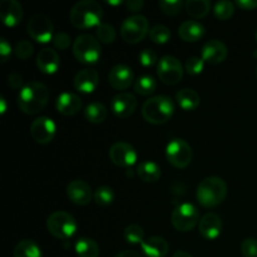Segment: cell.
I'll return each instance as SVG.
<instances>
[{
	"instance_id": "obj_1",
	"label": "cell",
	"mask_w": 257,
	"mask_h": 257,
	"mask_svg": "<svg viewBox=\"0 0 257 257\" xmlns=\"http://www.w3.org/2000/svg\"><path fill=\"white\" fill-rule=\"evenodd\" d=\"M49 89L40 82L25 84L18 94V107L25 114L34 115L42 112L49 102Z\"/></svg>"
},
{
	"instance_id": "obj_2",
	"label": "cell",
	"mask_w": 257,
	"mask_h": 257,
	"mask_svg": "<svg viewBox=\"0 0 257 257\" xmlns=\"http://www.w3.org/2000/svg\"><path fill=\"white\" fill-rule=\"evenodd\" d=\"M103 8L95 0H83L77 3L69 13V19L73 27L85 30L89 28H97L102 24Z\"/></svg>"
},
{
	"instance_id": "obj_3",
	"label": "cell",
	"mask_w": 257,
	"mask_h": 257,
	"mask_svg": "<svg viewBox=\"0 0 257 257\" xmlns=\"http://www.w3.org/2000/svg\"><path fill=\"white\" fill-rule=\"evenodd\" d=\"M227 196V185L217 176H211L201 181L196 191L198 203L206 208H213L221 205Z\"/></svg>"
},
{
	"instance_id": "obj_4",
	"label": "cell",
	"mask_w": 257,
	"mask_h": 257,
	"mask_svg": "<svg viewBox=\"0 0 257 257\" xmlns=\"http://www.w3.org/2000/svg\"><path fill=\"white\" fill-rule=\"evenodd\" d=\"M175 103L167 95H156L146 100L142 105V117L151 124H163L172 118Z\"/></svg>"
},
{
	"instance_id": "obj_5",
	"label": "cell",
	"mask_w": 257,
	"mask_h": 257,
	"mask_svg": "<svg viewBox=\"0 0 257 257\" xmlns=\"http://www.w3.org/2000/svg\"><path fill=\"white\" fill-rule=\"evenodd\" d=\"M73 54L83 64H95L102 55L100 42L90 34H82L73 42Z\"/></svg>"
},
{
	"instance_id": "obj_6",
	"label": "cell",
	"mask_w": 257,
	"mask_h": 257,
	"mask_svg": "<svg viewBox=\"0 0 257 257\" xmlns=\"http://www.w3.org/2000/svg\"><path fill=\"white\" fill-rule=\"evenodd\" d=\"M47 228L52 236L59 240H69L77 232V221L65 211H55L48 217Z\"/></svg>"
},
{
	"instance_id": "obj_7",
	"label": "cell",
	"mask_w": 257,
	"mask_h": 257,
	"mask_svg": "<svg viewBox=\"0 0 257 257\" xmlns=\"http://www.w3.org/2000/svg\"><path fill=\"white\" fill-rule=\"evenodd\" d=\"M150 23L143 15H131L120 25V37L128 44H138L150 34Z\"/></svg>"
},
{
	"instance_id": "obj_8",
	"label": "cell",
	"mask_w": 257,
	"mask_h": 257,
	"mask_svg": "<svg viewBox=\"0 0 257 257\" xmlns=\"http://www.w3.org/2000/svg\"><path fill=\"white\" fill-rule=\"evenodd\" d=\"M171 222L173 227L180 232H188L200 222V213L192 203H181L173 210L171 215Z\"/></svg>"
},
{
	"instance_id": "obj_9",
	"label": "cell",
	"mask_w": 257,
	"mask_h": 257,
	"mask_svg": "<svg viewBox=\"0 0 257 257\" xmlns=\"http://www.w3.org/2000/svg\"><path fill=\"white\" fill-rule=\"evenodd\" d=\"M27 32L38 43H49L54 38V25L50 18L44 14H34L27 24Z\"/></svg>"
},
{
	"instance_id": "obj_10",
	"label": "cell",
	"mask_w": 257,
	"mask_h": 257,
	"mask_svg": "<svg viewBox=\"0 0 257 257\" xmlns=\"http://www.w3.org/2000/svg\"><path fill=\"white\" fill-rule=\"evenodd\" d=\"M183 65L180 60L172 55H165L157 64V75L161 82L166 85H176L183 78Z\"/></svg>"
},
{
	"instance_id": "obj_11",
	"label": "cell",
	"mask_w": 257,
	"mask_h": 257,
	"mask_svg": "<svg viewBox=\"0 0 257 257\" xmlns=\"http://www.w3.org/2000/svg\"><path fill=\"white\" fill-rule=\"evenodd\" d=\"M192 148L185 140L176 138L167 145L166 157L171 166L176 168H186L192 161Z\"/></svg>"
},
{
	"instance_id": "obj_12",
	"label": "cell",
	"mask_w": 257,
	"mask_h": 257,
	"mask_svg": "<svg viewBox=\"0 0 257 257\" xmlns=\"http://www.w3.org/2000/svg\"><path fill=\"white\" fill-rule=\"evenodd\" d=\"M57 133V125L52 118L38 117L30 124V136L39 145L52 142Z\"/></svg>"
},
{
	"instance_id": "obj_13",
	"label": "cell",
	"mask_w": 257,
	"mask_h": 257,
	"mask_svg": "<svg viewBox=\"0 0 257 257\" xmlns=\"http://www.w3.org/2000/svg\"><path fill=\"white\" fill-rule=\"evenodd\" d=\"M109 158L118 167H131L137 162V152L127 142H115L109 148Z\"/></svg>"
},
{
	"instance_id": "obj_14",
	"label": "cell",
	"mask_w": 257,
	"mask_h": 257,
	"mask_svg": "<svg viewBox=\"0 0 257 257\" xmlns=\"http://www.w3.org/2000/svg\"><path fill=\"white\" fill-rule=\"evenodd\" d=\"M67 196L74 205L87 206L94 197V192L85 181L74 180L67 186Z\"/></svg>"
},
{
	"instance_id": "obj_15",
	"label": "cell",
	"mask_w": 257,
	"mask_h": 257,
	"mask_svg": "<svg viewBox=\"0 0 257 257\" xmlns=\"http://www.w3.org/2000/svg\"><path fill=\"white\" fill-rule=\"evenodd\" d=\"M113 114L118 118H127L135 113L137 108V98L128 92H120L112 98L110 102Z\"/></svg>"
},
{
	"instance_id": "obj_16",
	"label": "cell",
	"mask_w": 257,
	"mask_h": 257,
	"mask_svg": "<svg viewBox=\"0 0 257 257\" xmlns=\"http://www.w3.org/2000/svg\"><path fill=\"white\" fill-rule=\"evenodd\" d=\"M135 80V74L130 67L124 64H117L109 70L108 82L115 90H124L131 87Z\"/></svg>"
},
{
	"instance_id": "obj_17",
	"label": "cell",
	"mask_w": 257,
	"mask_h": 257,
	"mask_svg": "<svg viewBox=\"0 0 257 257\" xmlns=\"http://www.w3.org/2000/svg\"><path fill=\"white\" fill-rule=\"evenodd\" d=\"M228 50L225 43L217 39H212L205 43V45L202 47L201 58L203 59V62L208 63V64H220V63L225 62Z\"/></svg>"
},
{
	"instance_id": "obj_18",
	"label": "cell",
	"mask_w": 257,
	"mask_h": 257,
	"mask_svg": "<svg viewBox=\"0 0 257 257\" xmlns=\"http://www.w3.org/2000/svg\"><path fill=\"white\" fill-rule=\"evenodd\" d=\"M73 84L78 92L90 94L97 89L98 84H99V74L95 69L84 68L75 74Z\"/></svg>"
},
{
	"instance_id": "obj_19",
	"label": "cell",
	"mask_w": 257,
	"mask_h": 257,
	"mask_svg": "<svg viewBox=\"0 0 257 257\" xmlns=\"http://www.w3.org/2000/svg\"><path fill=\"white\" fill-rule=\"evenodd\" d=\"M198 231L206 240H216L222 232V221L220 216L213 212H207L198 222Z\"/></svg>"
},
{
	"instance_id": "obj_20",
	"label": "cell",
	"mask_w": 257,
	"mask_h": 257,
	"mask_svg": "<svg viewBox=\"0 0 257 257\" xmlns=\"http://www.w3.org/2000/svg\"><path fill=\"white\" fill-rule=\"evenodd\" d=\"M23 8L17 0H3L0 3V19L7 27H17L23 20Z\"/></svg>"
},
{
	"instance_id": "obj_21",
	"label": "cell",
	"mask_w": 257,
	"mask_h": 257,
	"mask_svg": "<svg viewBox=\"0 0 257 257\" xmlns=\"http://www.w3.org/2000/svg\"><path fill=\"white\" fill-rule=\"evenodd\" d=\"M37 67L44 74H54L60 67V57L57 50L44 48L37 55Z\"/></svg>"
},
{
	"instance_id": "obj_22",
	"label": "cell",
	"mask_w": 257,
	"mask_h": 257,
	"mask_svg": "<svg viewBox=\"0 0 257 257\" xmlns=\"http://www.w3.org/2000/svg\"><path fill=\"white\" fill-rule=\"evenodd\" d=\"M82 98L70 92H64L59 94V97L57 98V103H55L58 112L67 117L78 114L82 109Z\"/></svg>"
},
{
	"instance_id": "obj_23",
	"label": "cell",
	"mask_w": 257,
	"mask_h": 257,
	"mask_svg": "<svg viewBox=\"0 0 257 257\" xmlns=\"http://www.w3.org/2000/svg\"><path fill=\"white\" fill-rule=\"evenodd\" d=\"M141 248L147 257H166L170 251V245L163 237L151 236L141 243Z\"/></svg>"
},
{
	"instance_id": "obj_24",
	"label": "cell",
	"mask_w": 257,
	"mask_h": 257,
	"mask_svg": "<svg viewBox=\"0 0 257 257\" xmlns=\"http://www.w3.org/2000/svg\"><path fill=\"white\" fill-rule=\"evenodd\" d=\"M178 35L186 43H196L205 35V27L196 20H186L178 28Z\"/></svg>"
},
{
	"instance_id": "obj_25",
	"label": "cell",
	"mask_w": 257,
	"mask_h": 257,
	"mask_svg": "<svg viewBox=\"0 0 257 257\" xmlns=\"http://www.w3.org/2000/svg\"><path fill=\"white\" fill-rule=\"evenodd\" d=\"M176 100H177L178 105L186 112H192V110L197 109L201 103V98L198 93L196 90L190 89V88L178 90L176 93Z\"/></svg>"
},
{
	"instance_id": "obj_26",
	"label": "cell",
	"mask_w": 257,
	"mask_h": 257,
	"mask_svg": "<svg viewBox=\"0 0 257 257\" xmlns=\"http://www.w3.org/2000/svg\"><path fill=\"white\" fill-rule=\"evenodd\" d=\"M137 175L143 182L153 183L160 180L162 172H161V167L156 162H153V161H143L138 165Z\"/></svg>"
},
{
	"instance_id": "obj_27",
	"label": "cell",
	"mask_w": 257,
	"mask_h": 257,
	"mask_svg": "<svg viewBox=\"0 0 257 257\" xmlns=\"http://www.w3.org/2000/svg\"><path fill=\"white\" fill-rule=\"evenodd\" d=\"M13 255L14 257H43V252L34 241L24 238L15 245Z\"/></svg>"
},
{
	"instance_id": "obj_28",
	"label": "cell",
	"mask_w": 257,
	"mask_h": 257,
	"mask_svg": "<svg viewBox=\"0 0 257 257\" xmlns=\"http://www.w3.org/2000/svg\"><path fill=\"white\" fill-rule=\"evenodd\" d=\"M75 253L78 257H98L99 256V246L93 238L80 237L77 240L74 246Z\"/></svg>"
},
{
	"instance_id": "obj_29",
	"label": "cell",
	"mask_w": 257,
	"mask_h": 257,
	"mask_svg": "<svg viewBox=\"0 0 257 257\" xmlns=\"http://www.w3.org/2000/svg\"><path fill=\"white\" fill-rule=\"evenodd\" d=\"M84 117L88 122L93 123V124H100V123H103L107 119L108 110L105 108V105L102 104V103H90L85 108Z\"/></svg>"
},
{
	"instance_id": "obj_30",
	"label": "cell",
	"mask_w": 257,
	"mask_h": 257,
	"mask_svg": "<svg viewBox=\"0 0 257 257\" xmlns=\"http://www.w3.org/2000/svg\"><path fill=\"white\" fill-rule=\"evenodd\" d=\"M185 8L188 15L195 19H202L210 13L211 3L208 0H187Z\"/></svg>"
},
{
	"instance_id": "obj_31",
	"label": "cell",
	"mask_w": 257,
	"mask_h": 257,
	"mask_svg": "<svg viewBox=\"0 0 257 257\" xmlns=\"http://www.w3.org/2000/svg\"><path fill=\"white\" fill-rule=\"evenodd\" d=\"M133 88H135V92L137 94L147 97V95L153 94L156 92V89H157V80L152 75H142V77L137 78L135 80Z\"/></svg>"
},
{
	"instance_id": "obj_32",
	"label": "cell",
	"mask_w": 257,
	"mask_h": 257,
	"mask_svg": "<svg viewBox=\"0 0 257 257\" xmlns=\"http://www.w3.org/2000/svg\"><path fill=\"white\" fill-rule=\"evenodd\" d=\"M123 237H124L125 242L131 243V245H138V243L141 245L146 240L143 228L140 225H136V223H132V225L127 226L124 228Z\"/></svg>"
},
{
	"instance_id": "obj_33",
	"label": "cell",
	"mask_w": 257,
	"mask_h": 257,
	"mask_svg": "<svg viewBox=\"0 0 257 257\" xmlns=\"http://www.w3.org/2000/svg\"><path fill=\"white\" fill-rule=\"evenodd\" d=\"M95 35H97V39L103 44H112L117 38V32L113 25L102 23L95 28Z\"/></svg>"
},
{
	"instance_id": "obj_34",
	"label": "cell",
	"mask_w": 257,
	"mask_h": 257,
	"mask_svg": "<svg viewBox=\"0 0 257 257\" xmlns=\"http://www.w3.org/2000/svg\"><path fill=\"white\" fill-rule=\"evenodd\" d=\"M148 35H150V39L155 44H166L171 39V37H172V33H171L168 27H166L163 24H158L151 28L150 34Z\"/></svg>"
},
{
	"instance_id": "obj_35",
	"label": "cell",
	"mask_w": 257,
	"mask_h": 257,
	"mask_svg": "<svg viewBox=\"0 0 257 257\" xmlns=\"http://www.w3.org/2000/svg\"><path fill=\"white\" fill-rule=\"evenodd\" d=\"M93 200H94V202L98 206L107 207V206L112 205V202L114 201V192L108 186H100V187H98L94 191V197H93Z\"/></svg>"
},
{
	"instance_id": "obj_36",
	"label": "cell",
	"mask_w": 257,
	"mask_h": 257,
	"mask_svg": "<svg viewBox=\"0 0 257 257\" xmlns=\"http://www.w3.org/2000/svg\"><path fill=\"white\" fill-rule=\"evenodd\" d=\"M235 13V4L227 0H221L213 7V14L218 20H228Z\"/></svg>"
},
{
	"instance_id": "obj_37",
	"label": "cell",
	"mask_w": 257,
	"mask_h": 257,
	"mask_svg": "<svg viewBox=\"0 0 257 257\" xmlns=\"http://www.w3.org/2000/svg\"><path fill=\"white\" fill-rule=\"evenodd\" d=\"M158 7H160L161 12L166 15H177L181 12L183 7V3L181 0H162V2L158 3Z\"/></svg>"
},
{
	"instance_id": "obj_38",
	"label": "cell",
	"mask_w": 257,
	"mask_h": 257,
	"mask_svg": "<svg viewBox=\"0 0 257 257\" xmlns=\"http://www.w3.org/2000/svg\"><path fill=\"white\" fill-rule=\"evenodd\" d=\"M14 53L15 57H17L18 59L27 60L29 59L33 55V53H34V47H33L32 43L28 42V40H20V42H18L17 45H15Z\"/></svg>"
},
{
	"instance_id": "obj_39",
	"label": "cell",
	"mask_w": 257,
	"mask_h": 257,
	"mask_svg": "<svg viewBox=\"0 0 257 257\" xmlns=\"http://www.w3.org/2000/svg\"><path fill=\"white\" fill-rule=\"evenodd\" d=\"M203 68H205V62H203L202 58L191 57L186 60L185 70L187 72V74H190V75L201 74L203 70Z\"/></svg>"
},
{
	"instance_id": "obj_40",
	"label": "cell",
	"mask_w": 257,
	"mask_h": 257,
	"mask_svg": "<svg viewBox=\"0 0 257 257\" xmlns=\"http://www.w3.org/2000/svg\"><path fill=\"white\" fill-rule=\"evenodd\" d=\"M138 60H140V64L143 65L145 68L153 67L156 63L158 64V62H160L157 53L153 49H143L138 55Z\"/></svg>"
},
{
	"instance_id": "obj_41",
	"label": "cell",
	"mask_w": 257,
	"mask_h": 257,
	"mask_svg": "<svg viewBox=\"0 0 257 257\" xmlns=\"http://www.w3.org/2000/svg\"><path fill=\"white\" fill-rule=\"evenodd\" d=\"M241 253L243 257H257V238H245L241 243Z\"/></svg>"
},
{
	"instance_id": "obj_42",
	"label": "cell",
	"mask_w": 257,
	"mask_h": 257,
	"mask_svg": "<svg viewBox=\"0 0 257 257\" xmlns=\"http://www.w3.org/2000/svg\"><path fill=\"white\" fill-rule=\"evenodd\" d=\"M70 43H72V39H70L69 35L64 32H59L54 35L53 38V44L57 49L59 50H67L68 48L70 47Z\"/></svg>"
},
{
	"instance_id": "obj_43",
	"label": "cell",
	"mask_w": 257,
	"mask_h": 257,
	"mask_svg": "<svg viewBox=\"0 0 257 257\" xmlns=\"http://www.w3.org/2000/svg\"><path fill=\"white\" fill-rule=\"evenodd\" d=\"M8 85L12 89H22L23 85V77L18 72H13L8 75Z\"/></svg>"
},
{
	"instance_id": "obj_44",
	"label": "cell",
	"mask_w": 257,
	"mask_h": 257,
	"mask_svg": "<svg viewBox=\"0 0 257 257\" xmlns=\"http://www.w3.org/2000/svg\"><path fill=\"white\" fill-rule=\"evenodd\" d=\"M12 45H10V43L8 42L5 38H2L0 39V57H2V62L5 63L8 59H9V57L12 55Z\"/></svg>"
},
{
	"instance_id": "obj_45",
	"label": "cell",
	"mask_w": 257,
	"mask_h": 257,
	"mask_svg": "<svg viewBox=\"0 0 257 257\" xmlns=\"http://www.w3.org/2000/svg\"><path fill=\"white\" fill-rule=\"evenodd\" d=\"M242 10H253L257 8V0H236L235 3Z\"/></svg>"
},
{
	"instance_id": "obj_46",
	"label": "cell",
	"mask_w": 257,
	"mask_h": 257,
	"mask_svg": "<svg viewBox=\"0 0 257 257\" xmlns=\"http://www.w3.org/2000/svg\"><path fill=\"white\" fill-rule=\"evenodd\" d=\"M143 7H145V2H143V0H128V2L125 3V8H127V10H130V12H133V13L140 12Z\"/></svg>"
},
{
	"instance_id": "obj_47",
	"label": "cell",
	"mask_w": 257,
	"mask_h": 257,
	"mask_svg": "<svg viewBox=\"0 0 257 257\" xmlns=\"http://www.w3.org/2000/svg\"><path fill=\"white\" fill-rule=\"evenodd\" d=\"M114 257H142V256H141L138 252H136V251L124 250V251H120V252H118Z\"/></svg>"
},
{
	"instance_id": "obj_48",
	"label": "cell",
	"mask_w": 257,
	"mask_h": 257,
	"mask_svg": "<svg viewBox=\"0 0 257 257\" xmlns=\"http://www.w3.org/2000/svg\"><path fill=\"white\" fill-rule=\"evenodd\" d=\"M172 257H193V256H191L188 252H185V251H177V252L173 253Z\"/></svg>"
},
{
	"instance_id": "obj_49",
	"label": "cell",
	"mask_w": 257,
	"mask_h": 257,
	"mask_svg": "<svg viewBox=\"0 0 257 257\" xmlns=\"http://www.w3.org/2000/svg\"><path fill=\"white\" fill-rule=\"evenodd\" d=\"M0 103H2V113L4 114L5 112H7V103H5V99L2 97V99H0Z\"/></svg>"
},
{
	"instance_id": "obj_50",
	"label": "cell",
	"mask_w": 257,
	"mask_h": 257,
	"mask_svg": "<svg viewBox=\"0 0 257 257\" xmlns=\"http://www.w3.org/2000/svg\"><path fill=\"white\" fill-rule=\"evenodd\" d=\"M108 4H110V5H119V4H122V2H107Z\"/></svg>"
},
{
	"instance_id": "obj_51",
	"label": "cell",
	"mask_w": 257,
	"mask_h": 257,
	"mask_svg": "<svg viewBox=\"0 0 257 257\" xmlns=\"http://www.w3.org/2000/svg\"><path fill=\"white\" fill-rule=\"evenodd\" d=\"M255 39H256V42H257V28H256V32H255Z\"/></svg>"
},
{
	"instance_id": "obj_52",
	"label": "cell",
	"mask_w": 257,
	"mask_h": 257,
	"mask_svg": "<svg viewBox=\"0 0 257 257\" xmlns=\"http://www.w3.org/2000/svg\"><path fill=\"white\" fill-rule=\"evenodd\" d=\"M256 77H257V67H256Z\"/></svg>"
}]
</instances>
